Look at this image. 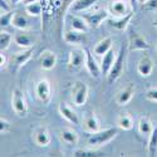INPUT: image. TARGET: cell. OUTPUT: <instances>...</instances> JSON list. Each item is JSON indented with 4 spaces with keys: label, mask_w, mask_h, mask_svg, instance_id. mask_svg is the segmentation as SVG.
Returning a JSON list of instances; mask_svg holds the SVG:
<instances>
[{
    "label": "cell",
    "mask_w": 157,
    "mask_h": 157,
    "mask_svg": "<svg viewBox=\"0 0 157 157\" xmlns=\"http://www.w3.org/2000/svg\"><path fill=\"white\" fill-rule=\"evenodd\" d=\"M117 135H118V127L99 129L97 132L89 133V136L87 138V145L90 148H97V147L104 146L106 143L111 142Z\"/></svg>",
    "instance_id": "1"
},
{
    "label": "cell",
    "mask_w": 157,
    "mask_h": 157,
    "mask_svg": "<svg viewBox=\"0 0 157 157\" xmlns=\"http://www.w3.org/2000/svg\"><path fill=\"white\" fill-rule=\"evenodd\" d=\"M124 63H126V48L122 47L120 49V53L117 54V57H116V60H114V63L112 65L111 71L107 74V81H108L109 84L114 83L117 79H120L121 78V75L124 72Z\"/></svg>",
    "instance_id": "2"
},
{
    "label": "cell",
    "mask_w": 157,
    "mask_h": 157,
    "mask_svg": "<svg viewBox=\"0 0 157 157\" xmlns=\"http://www.w3.org/2000/svg\"><path fill=\"white\" fill-rule=\"evenodd\" d=\"M86 65V49L74 48L69 52V58L67 63V69L69 72H78Z\"/></svg>",
    "instance_id": "3"
},
{
    "label": "cell",
    "mask_w": 157,
    "mask_h": 157,
    "mask_svg": "<svg viewBox=\"0 0 157 157\" xmlns=\"http://www.w3.org/2000/svg\"><path fill=\"white\" fill-rule=\"evenodd\" d=\"M11 107L19 117H25L28 114V103L25 99L24 92L20 88H15L11 93Z\"/></svg>",
    "instance_id": "4"
},
{
    "label": "cell",
    "mask_w": 157,
    "mask_h": 157,
    "mask_svg": "<svg viewBox=\"0 0 157 157\" xmlns=\"http://www.w3.org/2000/svg\"><path fill=\"white\" fill-rule=\"evenodd\" d=\"M109 14L111 13L108 10H98V11H94V13L83 11L81 15L86 20V23L88 24L89 29H97V28L101 27V24L103 21H106L109 18Z\"/></svg>",
    "instance_id": "5"
},
{
    "label": "cell",
    "mask_w": 157,
    "mask_h": 157,
    "mask_svg": "<svg viewBox=\"0 0 157 157\" xmlns=\"http://www.w3.org/2000/svg\"><path fill=\"white\" fill-rule=\"evenodd\" d=\"M88 98V86L84 82L77 81L72 87V102L75 106L81 107L86 104Z\"/></svg>",
    "instance_id": "6"
},
{
    "label": "cell",
    "mask_w": 157,
    "mask_h": 157,
    "mask_svg": "<svg viewBox=\"0 0 157 157\" xmlns=\"http://www.w3.org/2000/svg\"><path fill=\"white\" fill-rule=\"evenodd\" d=\"M36 98L43 104H48L52 99V86L48 79H40L35 86Z\"/></svg>",
    "instance_id": "7"
},
{
    "label": "cell",
    "mask_w": 157,
    "mask_h": 157,
    "mask_svg": "<svg viewBox=\"0 0 157 157\" xmlns=\"http://www.w3.org/2000/svg\"><path fill=\"white\" fill-rule=\"evenodd\" d=\"M84 49H86V68H87L90 77H93L94 79H99L101 75H102L101 65L97 63L93 54L89 52V49H87V48H84Z\"/></svg>",
    "instance_id": "8"
},
{
    "label": "cell",
    "mask_w": 157,
    "mask_h": 157,
    "mask_svg": "<svg viewBox=\"0 0 157 157\" xmlns=\"http://www.w3.org/2000/svg\"><path fill=\"white\" fill-rule=\"evenodd\" d=\"M58 111H59V114H60L67 122H69V123H72V124H74V126L79 124V122H81L79 116H78L77 112H75L72 107H69L67 103L60 102L59 106H58Z\"/></svg>",
    "instance_id": "9"
},
{
    "label": "cell",
    "mask_w": 157,
    "mask_h": 157,
    "mask_svg": "<svg viewBox=\"0 0 157 157\" xmlns=\"http://www.w3.org/2000/svg\"><path fill=\"white\" fill-rule=\"evenodd\" d=\"M133 15H135V11L133 10H131L128 14H126V15H123V17H114V18H112V19H107V21H108V25L112 28V29H114V30H124L127 27H128V24H129V21H131V19L133 18Z\"/></svg>",
    "instance_id": "10"
},
{
    "label": "cell",
    "mask_w": 157,
    "mask_h": 157,
    "mask_svg": "<svg viewBox=\"0 0 157 157\" xmlns=\"http://www.w3.org/2000/svg\"><path fill=\"white\" fill-rule=\"evenodd\" d=\"M33 141L39 147H47L50 143V135L48 132L47 127H36L32 133Z\"/></svg>",
    "instance_id": "11"
},
{
    "label": "cell",
    "mask_w": 157,
    "mask_h": 157,
    "mask_svg": "<svg viewBox=\"0 0 157 157\" xmlns=\"http://www.w3.org/2000/svg\"><path fill=\"white\" fill-rule=\"evenodd\" d=\"M129 8H131V4L127 0H113L109 4L108 11L113 17H123L131 11Z\"/></svg>",
    "instance_id": "12"
},
{
    "label": "cell",
    "mask_w": 157,
    "mask_h": 157,
    "mask_svg": "<svg viewBox=\"0 0 157 157\" xmlns=\"http://www.w3.org/2000/svg\"><path fill=\"white\" fill-rule=\"evenodd\" d=\"M33 53H34V48H28L23 52H19V53H15L11 57V64L14 67V69H18L23 67L24 64H27L32 59Z\"/></svg>",
    "instance_id": "13"
},
{
    "label": "cell",
    "mask_w": 157,
    "mask_h": 157,
    "mask_svg": "<svg viewBox=\"0 0 157 157\" xmlns=\"http://www.w3.org/2000/svg\"><path fill=\"white\" fill-rule=\"evenodd\" d=\"M63 39L67 44L71 45H78V44H86L87 43V38L83 32H78L74 29L67 30L63 34Z\"/></svg>",
    "instance_id": "14"
},
{
    "label": "cell",
    "mask_w": 157,
    "mask_h": 157,
    "mask_svg": "<svg viewBox=\"0 0 157 157\" xmlns=\"http://www.w3.org/2000/svg\"><path fill=\"white\" fill-rule=\"evenodd\" d=\"M129 50H148L151 45L142 35L138 33H132L129 35V42H128Z\"/></svg>",
    "instance_id": "15"
},
{
    "label": "cell",
    "mask_w": 157,
    "mask_h": 157,
    "mask_svg": "<svg viewBox=\"0 0 157 157\" xmlns=\"http://www.w3.org/2000/svg\"><path fill=\"white\" fill-rule=\"evenodd\" d=\"M135 92H136L135 84H132V83L127 84L123 89L120 90L118 94H117V97H116L117 104H118V106H126V104H128L131 102V99L133 98Z\"/></svg>",
    "instance_id": "16"
},
{
    "label": "cell",
    "mask_w": 157,
    "mask_h": 157,
    "mask_svg": "<svg viewBox=\"0 0 157 157\" xmlns=\"http://www.w3.org/2000/svg\"><path fill=\"white\" fill-rule=\"evenodd\" d=\"M39 64L44 71H52L57 64V56L52 50H44L39 56Z\"/></svg>",
    "instance_id": "17"
},
{
    "label": "cell",
    "mask_w": 157,
    "mask_h": 157,
    "mask_svg": "<svg viewBox=\"0 0 157 157\" xmlns=\"http://www.w3.org/2000/svg\"><path fill=\"white\" fill-rule=\"evenodd\" d=\"M97 2L98 0H73L69 5V13L71 14H79V13L87 11L89 8L97 4Z\"/></svg>",
    "instance_id": "18"
},
{
    "label": "cell",
    "mask_w": 157,
    "mask_h": 157,
    "mask_svg": "<svg viewBox=\"0 0 157 157\" xmlns=\"http://www.w3.org/2000/svg\"><path fill=\"white\" fill-rule=\"evenodd\" d=\"M153 68H155V63L148 56H143L137 64V72L141 77H150Z\"/></svg>",
    "instance_id": "19"
},
{
    "label": "cell",
    "mask_w": 157,
    "mask_h": 157,
    "mask_svg": "<svg viewBox=\"0 0 157 157\" xmlns=\"http://www.w3.org/2000/svg\"><path fill=\"white\" fill-rule=\"evenodd\" d=\"M14 42L18 47H21V48H33L34 44H35V39L25 30H20L19 33H17L14 35Z\"/></svg>",
    "instance_id": "20"
},
{
    "label": "cell",
    "mask_w": 157,
    "mask_h": 157,
    "mask_svg": "<svg viewBox=\"0 0 157 157\" xmlns=\"http://www.w3.org/2000/svg\"><path fill=\"white\" fill-rule=\"evenodd\" d=\"M83 128L86 132L88 133H92V132H97V131H99V121L97 118L96 113L90 112L88 113L84 120H83Z\"/></svg>",
    "instance_id": "21"
},
{
    "label": "cell",
    "mask_w": 157,
    "mask_h": 157,
    "mask_svg": "<svg viewBox=\"0 0 157 157\" xmlns=\"http://www.w3.org/2000/svg\"><path fill=\"white\" fill-rule=\"evenodd\" d=\"M116 57H117V56H116V53H114V50H113V49L108 50L106 54L102 56L101 68H102V74H103V75H106V77H107L108 72L111 71L112 65H113V63H114V60H116Z\"/></svg>",
    "instance_id": "22"
},
{
    "label": "cell",
    "mask_w": 157,
    "mask_h": 157,
    "mask_svg": "<svg viewBox=\"0 0 157 157\" xmlns=\"http://www.w3.org/2000/svg\"><path fill=\"white\" fill-rule=\"evenodd\" d=\"M112 45H113V39L111 36H106L94 45L93 52L96 56H104L108 50L112 49Z\"/></svg>",
    "instance_id": "23"
},
{
    "label": "cell",
    "mask_w": 157,
    "mask_h": 157,
    "mask_svg": "<svg viewBox=\"0 0 157 157\" xmlns=\"http://www.w3.org/2000/svg\"><path fill=\"white\" fill-rule=\"evenodd\" d=\"M60 138L62 141L65 143V145H69V146H74L78 143V133L75 132L74 129L72 128H64L60 131Z\"/></svg>",
    "instance_id": "24"
},
{
    "label": "cell",
    "mask_w": 157,
    "mask_h": 157,
    "mask_svg": "<svg viewBox=\"0 0 157 157\" xmlns=\"http://www.w3.org/2000/svg\"><path fill=\"white\" fill-rule=\"evenodd\" d=\"M153 128H155V126H153L150 117H147V116L141 117L140 122H138V132L142 136H150L151 132L153 131Z\"/></svg>",
    "instance_id": "25"
},
{
    "label": "cell",
    "mask_w": 157,
    "mask_h": 157,
    "mask_svg": "<svg viewBox=\"0 0 157 157\" xmlns=\"http://www.w3.org/2000/svg\"><path fill=\"white\" fill-rule=\"evenodd\" d=\"M11 25L14 28H17L18 30H27L29 27V20L27 15L23 14V13H14Z\"/></svg>",
    "instance_id": "26"
},
{
    "label": "cell",
    "mask_w": 157,
    "mask_h": 157,
    "mask_svg": "<svg viewBox=\"0 0 157 157\" xmlns=\"http://www.w3.org/2000/svg\"><path fill=\"white\" fill-rule=\"evenodd\" d=\"M71 19V27L72 29L74 30H78V32H83V33H87V30L89 29L88 24L86 23V20L82 18V15H71L69 17Z\"/></svg>",
    "instance_id": "27"
},
{
    "label": "cell",
    "mask_w": 157,
    "mask_h": 157,
    "mask_svg": "<svg viewBox=\"0 0 157 157\" xmlns=\"http://www.w3.org/2000/svg\"><path fill=\"white\" fill-rule=\"evenodd\" d=\"M117 127L123 129V131H129L133 127V117L129 113H122L117 118Z\"/></svg>",
    "instance_id": "28"
},
{
    "label": "cell",
    "mask_w": 157,
    "mask_h": 157,
    "mask_svg": "<svg viewBox=\"0 0 157 157\" xmlns=\"http://www.w3.org/2000/svg\"><path fill=\"white\" fill-rule=\"evenodd\" d=\"M147 152H148V156H156L157 153V126H155L153 131L148 136Z\"/></svg>",
    "instance_id": "29"
},
{
    "label": "cell",
    "mask_w": 157,
    "mask_h": 157,
    "mask_svg": "<svg viewBox=\"0 0 157 157\" xmlns=\"http://www.w3.org/2000/svg\"><path fill=\"white\" fill-rule=\"evenodd\" d=\"M13 39H14V36L9 32L2 30V33H0V52H5L10 47Z\"/></svg>",
    "instance_id": "30"
},
{
    "label": "cell",
    "mask_w": 157,
    "mask_h": 157,
    "mask_svg": "<svg viewBox=\"0 0 157 157\" xmlns=\"http://www.w3.org/2000/svg\"><path fill=\"white\" fill-rule=\"evenodd\" d=\"M73 156H75V157H99V156H103V155L101 152L89 147V150H84V148L75 150L73 152Z\"/></svg>",
    "instance_id": "31"
},
{
    "label": "cell",
    "mask_w": 157,
    "mask_h": 157,
    "mask_svg": "<svg viewBox=\"0 0 157 157\" xmlns=\"http://www.w3.org/2000/svg\"><path fill=\"white\" fill-rule=\"evenodd\" d=\"M25 13L30 17H39L42 14V5L39 4V2L28 4V5H25Z\"/></svg>",
    "instance_id": "32"
},
{
    "label": "cell",
    "mask_w": 157,
    "mask_h": 157,
    "mask_svg": "<svg viewBox=\"0 0 157 157\" xmlns=\"http://www.w3.org/2000/svg\"><path fill=\"white\" fill-rule=\"evenodd\" d=\"M13 17H14V13H13V11L2 13V17H0V25H2V29L8 28L9 25H11V23H13Z\"/></svg>",
    "instance_id": "33"
},
{
    "label": "cell",
    "mask_w": 157,
    "mask_h": 157,
    "mask_svg": "<svg viewBox=\"0 0 157 157\" xmlns=\"http://www.w3.org/2000/svg\"><path fill=\"white\" fill-rule=\"evenodd\" d=\"M10 129H11L10 122L6 118H4V117H2V118H0V133H2V135L9 133Z\"/></svg>",
    "instance_id": "34"
},
{
    "label": "cell",
    "mask_w": 157,
    "mask_h": 157,
    "mask_svg": "<svg viewBox=\"0 0 157 157\" xmlns=\"http://www.w3.org/2000/svg\"><path fill=\"white\" fill-rule=\"evenodd\" d=\"M142 9L146 11H157V0H146L142 4Z\"/></svg>",
    "instance_id": "35"
},
{
    "label": "cell",
    "mask_w": 157,
    "mask_h": 157,
    "mask_svg": "<svg viewBox=\"0 0 157 157\" xmlns=\"http://www.w3.org/2000/svg\"><path fill=\"white\" fill-rule=\"evenodd\" d=\"M145 97H146V99L157 103V87L148 88V89L146 90V93H145Z\"/></svg>",
    "instance_id": "36"
},
{
    "label": "cell",
    "mask_w": 157,
    "mask_h": 157,
    "mask_svg": "<svg viewBox=\"0 0 157 157\" xmlns=\"http://www.w3.org/2000/svg\"><path fill=\"white\" fill-rule=\"evenodd\" d=\"M0 8H2V13L11 11V10H10V5L5 2V0H0Z\"/></svg>",
    "instance_id": "37"
},
{
    "label": "cell",
    "mask_w": 157,
    "mask_h": 157,
    "mask_svg": "<svg viewBox=\"0 0 157 157\" xmlns=\"http://www.w3.org/2000/svg\"><path fill=\"white\" fill-rule=\"evenodd\" d=\"M6 64H8V58H6V56L4 54V52H2V54H0V67L5 68Z\"/></svg>",
    "instance_id": "38"
},
{
    "label": "cell",
    "mask_w": 157,
    "mask_h": 157,
    "mask_svg": "<svg viewBox=\"0 0 157 157\" xmlns=\"http://www.w3.org/2000/svg\"><path fill=\"white\" fill-rule=\"evenodd\" d=\"M129 4H131V9H132L135 13H136V9H137V0H128Z\"/></svg>",
    "instance_id": "39"
},
{
    "label": "cell",
    "mask_w": 157,
    "mask_h": 157,
    "mask_svg": "<svg viewBox=\"0 0 157 157\" xmlns=\"http://www.w3.org/2000/svg\"><path fill=\"white\" fill-rule=\"evenodd\" d=\"M38 0H23V4L24 5H28V4H32V3H35Z\"/></svg>",
    "instance_id": "40"
},
{
    "label": "cell",
    "mask_w": 157,
    "mask_h": 157,
    "mask_svg": "<svg viewBox=\"0 0 157 157\" xmlns=\"http://www.w3.org/2000/svg\"><path fill=\"white\" fill-rule=\"evenodd\" d=\"M9 3L13 4V5H17L19 3H23V0H9Z\"/></svg>",
    "instance_id": "41"
},
{
    "label": "cell",
    "mask_w": 157,
    "mask_h": 157,
    "mask_svg": "<svg viewBox=\"0 0 157 157\" xmlns=\"http://www.w3.org/2000/svg\"><path fill=\"white\" fill-rule=\"evenodd\" d=\"M152 24H153V27L157 29V19H156V20H153V23H152Z\"/></svg>",
    "instance_id": "42"
},
{
    "label": "cell",
    "mask_w": 157,
    "mask_h": 157,
    "mask_svg": "<svg viewBox=\"0 0 157 157\" xmlns=\"http://www.w3.org/2000/svg\"><path fill=\"white\" fill-rule=\"evenodd\" d=\"M145 2H146V0H137V3H138V4H141V5H142L143 3H145Z\"/></svg>",
    "instance_id": "43"
},
{
    "label": "cell",
    "mask_w": 157,
    "mask_h": 157,
    "mask_svg": "<svg viewBox=\"0 0 157 157\" xmlns=\"http://www.w3.org/2000/svg\"><path fill=\"white\" fill-rule=\"evenodd\" d=\"M156 50H157V43H156Z\"/></svg>",
    "instance_id": "44"
}]
</instances>
